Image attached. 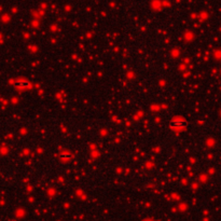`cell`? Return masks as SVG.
<instances>
[{"label": "cell", "mask_w": 221, "mask_h": 221, "mask_svg": "<svg viewBox=\"0 0 221 221\" xmlns=\"http://www.w3.org/2000/svg\"><path fill=\"white\" fill-rule=\"evenodd\" d=\"M171 125L174 127H176V129H181V127L184 126V122L182 121V120H175V121L171 123Z\"/></svg>", "instance_id": "cell-1"}]
</instances>
